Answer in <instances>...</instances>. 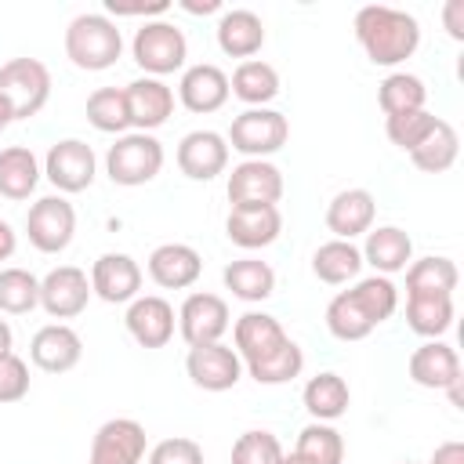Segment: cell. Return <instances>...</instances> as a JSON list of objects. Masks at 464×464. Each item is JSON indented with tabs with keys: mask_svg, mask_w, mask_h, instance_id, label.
I'll return each mask as SVG.
<instances>
[{
	"mask_svg": "<svg viewBox=\"0 0 464 464\" xmlns=\"http://www.w3.org/2000/svg\"><path fill=\"white\" fill-rule=\"evenodd\" d=\"M355 40L373 65H399L420 47V22L410 11L366 4L355 11Z\"/></svg>",
	"mask_w": 464,
	"mask_h": 464,
	"instance_id": "1",
	"label": "cell"
},
{
	"mask_svg": "<svg viewBox=\"0 0 464 464\" xmlns=\"http://www.w3.org/2000/svg\"><path fill=\"white\" fill-rule=\"evenodd\" d=\"M123 54V33L109 14L87 11L65 25V58L83 72L112 69Z\"/></svg>",
	"mask_w": 464,
	"mask_h": 464,
	"instance_id": "2",
	"label": "cell"
},
{
	"mask_svg": "<svg viewBox=\"0 0 464 464\" xmlns=\"http://www.w3.org/2000/svg\"><path fill=\"white\" fill-rule=\"evenodd\" d=\"M160 170H163V145L156 134L127 130L105 152V174L112 185L138 188V185H149Z\"/></svg>",
	"mask_w": 464,
	"mask_h": 464,
	"instance_id": "3",
	"label": "cell"
},
{
	"mask_svg": "<svg viewBox=\"0 0 464 464\" xmlns=\"http://www.w3.org/2000/svg\"><path fill=\"white\" fill-rule=\"evenodd\" d=\"M130 54L134 62L145 69V76L163 80L167 72H178L188 58V40L185 33L167 22V18H149L138 25L134 40H130Z\"/></svg>",
	"mask_w": 464,
	"mask_h": 464,
	"instance_id": "4",
	"label": "cell"
},
{
	"mask_svg": "<svg viewBox=\"0 0 464 464\" xmlns=\"http://www.w3.org/2000/svg\"><path fill=\"white\" fill-rule=\"evenodd\" d=\"M286 138H290V123L276 109H246L232 120V127L225 134V141L236 152H243L246 160H268L272 152H279L286 145Z\"/></svg>",
	"mask_w": 464,
	"mask_h": 464,
	"instance_id": "5",
	"label": "cell"
},
{
	"mask_svg": "<svg viewBox=\"0 0 464 464\" xmlns=\"http://www.w3.org/2000/svg\"><path fill=\"white\" fill-rule=\"evenodd\" d=\"M0 94L11 102L14 120H33L51 98V72L40 58H11L0 65Z\"/></svg>",
	"mask_w": 464,
	"mask_h": 464,
	"instance_id": "6",
	"label": "cell"
},
{
	"mask_svg": "<svg viewBox=\"0 0 464 464\" xmlns=\"http://www.w3.org/2000/svg\"><path fill=\"white\" fill-rule=\"evenodd\" d=\"M94 174H98L94 149L80 138H62L44 156V178L58 188V196H72V192L91 188Z\"/></svg>",
	"mask_w": 464,
	"mask_h": 464,
	"instance_id": "7",
	"label": "cell"
},
{
	"mask_svg": "<svg viewBox=\"0 0 464 464\" xmlns=\"http://www.w3.org/2000/svg\"><path fill=\"white\" fill-rule=\"evenodd\" d=\"M25 236L40 254H62L76 236V210L65 196H44L25 214Z\"/></svg>",
	"mask_w": 464,
	"mask_h": 464,
	"instance_id": "8",
	"label": "cell"
},
{
	"mask_svg": "<svg viewBox=\"0 0 464 464\" xmlns=\"http://www.w3.org/2000/svg\"><path fill=\"white\" fill-rule=\"evenodd\" d=\"M232 326V315H228V304L225 297L218 294H207V290H196L181 301L178 308V334L185 337L188 348H199V344H218Z\"/></svg>",
	"mask_w": 464,
	"mask_h": 464,
	"instance_id": "9",
	"label": "cell"
},
{
	"mask_svg": "<svg viewBox=\"0 0 464 464\" xmlns=\"http://www.w3.org/2000/svg\"><path fill=\"white\" fill-rule=\"evenodd\" d=\"M225 192H228L232 207H279L283 170L268 160H243L232 167Z\"/></svg>",
	"mask_w": 464,
	"mask_h": 464,
	"instance_id": "10",
	"label": "cell"
},
{
	"mask_svg": "<svg viewBox=\"0 0 464 464\" xmlns=\"http://www.w3.org/2000/svg\"><path fill=\"white\" fill-rule=\"evenodd\" d=\"M145 446V428L134 417H112L94 431L87 464H141Z\"/></svg>",
	"mask_w": 464,
	"mask_h": 464,
	"instance_id": "11",
	"label": "cell"
},
{
	"mask_svg": "<svg viewBox=\"0 0 464 464\" xmlns=\"http://www.w3.org/2000/svg\"><path fill=\"white\" fill-rule=\"evenodd\" d=\"M91 301V279L76 265H58L40 279V308L51 319H76Z\"/></svg>",
	"mask_w": 464,
	"mask_h": 464,
	"instance_id": "12",
	"label": "cell"
},
{
	"mask_svg": "<svg viewBox=\"0 0 464 464\" xmlns=\"http://www.w3.org/2000/svg\"><path fill=\"white\" fill-rule=\"evenodd\" d=\"M185 373L203 392H228L243 377V359L236 355V348H228L221 341L218 344H199V348H188Z\"/></svg>",
	"mask_w": 464,
	"mask_h": 464,
	"instance_id": "13",
	"label": "cell"
},
{
	"mask_svg": "<svg viewBox=\"0 0 464 464\" xmlns=\"http://www.w3.org/2000/svg\"><path fill=\"white\" fill-rule=\"evenodd\" d=\"M91 294L109 304H130L141 290V265L130 254L109 250L91 265Z\"/></svg>",
	"mask_w": 464,
	"mask_h": 464,
	"instance_id": "14",
	"label": "cell"
},
{
	"mask_svg": "<svg viewBox=\"0 0 464 464\" xmlns=\"http://www.w3.org/2000/svg\"><path fill=\"white\" fill-rule=\"evenodd\" d=\"M123 102H127V116L130 127L141 134H152L156 127H163L174 116V91L156 80V76H138L123 87Z\"/></svg>",
	"mask_w": 464,
	"mask_h": 464,
	"instance_id": "15",
	"label": "cell"
},
{
	"mask_svg": "<svg viewBox=\"0 0 464 464\" xmlns=\"http://www.w3.org/2000/svg\"><path fill=\"white\" fill-rule=\"evenodd\" d=\"M228 167V141L218 130H188L178 141V170L192 181H214Z\"/></svg>",
	"mask_w": 464,
	"mask_h": 464,
	"instance_id": "16",
	"label": "cell"
},
{
	"mask_svg": "<svg viewBox=\"0 0 464 464\" xmlns=\"http://www.w3.org/2000/svg\"><path fill=\"white\" fill-rule=\"evenodd\" d=\"M127 334L141 344V348H163L170 337H174V304L163 301L160 294H138L130 304H127Z\"/></svg>",
	"mask_w": 464,
	"mask_h": 464,
	"instance_id": "17",
	"label": "cell"
},
{
	"mask_svg": "<svg viewBox=\"0 0 464 464\" xmlns=\"http://www.w3.org/2000/svg\"><path fill=\"white\" fill-rule=\"evenodd\" d=\"M83 355V341L65 323H47L29 341V359L44 373H69Z\"/></svg>",
	"mask_w": 464,
	"mask_h": 464,
	"instance_id": "18",
	"label": "cell"
},
{
	"mask_svg": "<svg viewBox=\"0 0 464 464\" xmlns=\"http://www.w3.org/2000/svg\"><path fill=\"white\" fill-rule=\"evenodd\" d=\"M228 76L210 65V62H199V65H188L178 80V102L196 112V116H207V112H218L225 102H228Z\"/></svg>",
	"mask_w": 464,
	"mask_h": 464,
	"instance_id": "19",
	"label": "cell"
},
{
	"mask_svg": "<svg viewBox=\"0 0 464 464\" xmlns=\"http://www.w3.org/2000/svg\"><path fill=\"white\" fill-rule=\"evenodd\" d=\"M203 276V257L188 243H160L149 254V279L163 290H188Z\"/></svg>",
	"mask_w": 464,
	"mask_h": 464,
	"instance_id": "20",
	"label": "cell"
},
{
	"mask_svg": "<svg viewBox=\"0 0 464 464\" xmlns=\"http://www.w3.org/2000/svg\"><path fill=\"white\" fill-rule=\"evenodd\" d=\"M406 370H410L413 384L431 388V392H446L450 384L460 381V355L446 341H424L420 348H413Z\"/></svg>",
	"mask_w": 464,
	"mask_h": 464,
	"instance_id": "21",
	"label": "cell"
},
{
	"mask_svg": "<svg viewBox=\"0 0 464 464\" xmlns=\"http://www.w3.org/2000/svg\"><path fill=\"white\" fill-rule=\"evenodd\" d=\"M225 232L236 246L261 250V246H272L279 239L283 214H279V207H232L225 218Z\"/></svg>",
	"mask_w": 464,
	"mask_h": 464,
	"instance_id": "22",
	"label": "cell"
},
{
	"mask_svg": "<svg viewBox=\"0 0 464 464\" xmlns=\"http://www.w3.org/2000/svg\"><path fill=\"white\" fill-rule=\"evenodd\" d=\"M359 254H362V265L373 268V276L406 272V265L413 261V239L399 225H377L366 232V243Z\"/></svg>",
	"mask_w": 464,
	"mask_h": 464,
	"instance_id": "23",
	"label": "cell"
},
{
	"mask_svg": "<svg viewBox=\"0 0 464 464\" xmlns=\"http://www.w3.org/2000/svg\"><path fill=\"white\" fill-rule=\"evenodd\" d=\"M232 341H236V355L246 366V362H257V359L272 355L286 341V330L268 312H243L236 319V326H232Z\"/></svg>",
	"mask_w": 464,
	"mask_h": 464,
	"instance_id": "24",
	"label": "cell"
},
{
	"mask_svg": "<svg viewBox=\"0 0 464 464\" xmlns=\"http://www.w3.org/2000/svg\"><path fill=\"white\" fill-rule=\"evenodd\" d=\"M373 214H377V203L366 188H344L326 207V228L334 232V239L352 243L355 236H366L373 228Z\"/></svg>",
	"mask_w": 464,
	"mask_h": 464,
	"instance_id": "25",
	"label": "cell"
},
{
	"mask_svg": "<svg viewBox=\"0 0 464 464\" xmlns=\"http://www.w3.org/2000/svg\"><path fill=\"white\" fill-rule=\"evenodd\" d=\"M214 33H218V47H221L228 58L250 62V58L265 47V22H261L254 11H246V7L221 11Z\"/></svg>",
	"mask_w": 464,
	"mask_h": 464,
	"instance_id": "26",
	"label": "cell"
},
{
	"mask_svg": "<svg viewBox=\"0 0 464 464\" xmlns=\"http://www.w3.org/2000/svg\"><path fill=\"white\" fill-rule=\"evenodd\" d=\"M40 160L29 145H7L0 149V196L4 199H29L40 185Z\"/></svg>",
	"mask_w": 464,
	"mask_h": 464,
	"instance_id": "27",
	"label": "cell"
},
{
	"mask_svg": "<svg viewBox=\"0 0 464 464\" xmlns=\"http://www.w3.org/2000/svg\"><path fill=\"white\" fill-rule=\"evenodd\" d=\"M301 399H304V410L312 413V420L330 424V420H337V417H344V413H348L352 392H348V381H344L341 373L323 370V373L308 377V384H304Z\"/></svg>",
	"mask_w": 464,
	"mask_h": 464,
	"instance_id": "28",
	"label": "cell"
},
{
	"mask_svg": "<svg viewBox=\"0 0 464 464\" xmlns=\"http://www.w3.org/2000/svg\"><path fill=\"white\" fill-rule=\"evenodd\" d=\"M221 279H225V290H232V297L250 301V304L276 294V272H272V265L261 261V257L228 261L225 272H221Z\"/></svg>",
	"mask_w": 464,
	"mask_h": 464,
	"instance_id": "29",
	"label": "cell"
},
{
	"mask_svg": "<svg viewBox=\"0 0 464 464\" xmlns=\"http://www.w3.org/2000/svg\"><path fill=\"white\" fill-rule=\"evenodd\" d=\"M406 326L439 341L453 326V294H406Z\"/></svg>",
	"mask_w": 464,
	"mask_h": 464,
	"instance_id": "30",
	"label": "cell"
},
{
	"mask_svg": "<svg viewBox=\"0 0 464 464\" xmlns=\"http://www.w3.org/2000/svg\"><path fill=\"white\" fill-rule=\"evenodd\" d=\"M228 91L239 102H246L250 109H268V102L279 94V72H276V65H268L261 58L239 62L228 80Z\"/></svg>",
	"mask_w": 464,
	"mask_h": 464,
	"instance_id": "31",
	"label": "cell"
},
{
	"mask_svg": "<svg viewBox=\"0 0 464 464\" xmlns=\"http://www.w3.org/2000/svg\"><path fill=\"white\" fill-rule=\"evenodd\" d=\"M312 272L326 286H344L362 272V254L348 239H330L312 254Z\"/></svg>",
	"mask_w": 464,
	"mask_h": 464,
	"instance_id": "32",
	"label": "cell"
},
{
	"mask_svg": "<svg viewBox=\"0 0 464 464\" xmlns=\"http://www.w3.org/2000/svg\"><path fill=\"white\" fill-rule=\"evenodd\" d=\"M457 156H460V138H457L453 123H446V120H439L435 130L410 152L413 167L424 170V174H442V170H450V167L457 163Z\"/></svg>",
	"mask_w": 464,
	"mask_h": 464,
	"instance_id": "33",
	"label": "cell"
},
{
	"mask_svg": "<svg viewBox=\"0 0 464 464\" xmlns=\"http://www.w3.org/2000/svg\"><path fill=\"white\" fill-rule=\"evenodd\" d=\"M457 279V265L442 254H428L406 265V294H453Z\"/></svg>",
	"mask_w": 464,
	"mask_h": 464,
	"instance_id": "34",
	"label": "cell"
},
{
	"mask_svg": "<svg viewBox=\"0 0 464 464\" xmlns=\"http://www.w3.org/2000/svg\"><path fill=\"white\" fill-rule=\"evenodd\" d=\"M377 102H381V112H384V116L417 112V109H424V102H428V87H424V80L413 76V72H392V76L381 80Z\"/></svg>",
	"mask_w": 464,
	"mask_h": 464,
	"instance_id": "35",
	"label": "cell"
},
{
	"mask_svg": "<svg viewBox=\"0 0 464 464\" xmlns=\"http://www.w3.org/2000/svg\"><path fill=\"white\" fill-rule=\"evenodd\" d=\"M87 123L102 134H127L130 130V116H127V102H123V87H98L87 98Z\"/></svg>",
	"mask_w": 464,
	"mask_h": 464,
	"instance_id": "36",
	"label": "cell"
},
{
	"mask_svg": "<svg viewBox=\"0 0 464 464\" xmlns=\"http://www.w3.org/2000/svg\"><path fill=\"white\" fill-rule=\"evenodd\" d=\"M348 294H352V301L362 308V315H366L373 326L384 323V319H392L395 308H399V290H395V283H392L388 276H366V279H359Z\"/></svg>",
	"mask_w": 464,
	"mask_h": 464,
	"instance_id": "37",
	"label": "cell"
},
{
	"mask_svg": "<svg viewBox=\"0 0 464 464\" xmlns=\"http://www.w3.org/2000/svg\"><path fill=\"white\" fill-rule=\"evenodd\" d=\"M301 370H304V352H301V344L290 341V337H286L272 355H265V359H257V362H246V373H250L257 384H286V381L301 377Z\"/></svg>",
	"mask_w": 464,
	"mask_h": 464,
	"instance_id": "38",
	"label": "cell"
},
{
	"mask_svg": "<svg viewBox=\"0 0 464 464\" xmlns=\"http://www.w3.org/2000/svg\"><path fill=\"white\" fill-rule=\"evenodd\" d=\"M294 453L304 457L308 464H341L344 460V439H341V431L334 424L312 420V424L301 428Z\"/></svg>",
	"mask_w": 464,
	"mask_h": 464,
	"instance_id": "39",
	"label": "cell"
},
{
	"mask_svg": "<svg viewBox=\"0 0 464 464\" xmlns=\"http://www.w3.org/2000/svg\"><path fill=\"white\" fill-rule=\"evenodd\" d=\"M40 304V279L25 268H0V312L25 315Z\"/></svg>",
	"mask_w": 464,
	"mask_h": 464,
	"instance_id": "40",
	"label": "cell"
},
{
	"mask_svg": "<svg viewBox=\"0 0 464 464\" xmlns=\"http://www.w3.org/2000/svg\"><path fill=\"white\" fill-rule=\"evenodd\" d=\"M326 330H330L337 341H362V337H370L373 323L362 315V308L352 301V294L341 290V294H334V301L326 304Z\"/></svg>",
	"mask_w": 464,
	"mask_h": 464,
	"instance_id": "41",
	"label": "cell"
},
{
	"mask_svg": "<svg viewBox=\"0 0 464 464\" xmlns=\"http://www.w3.org/2000/svg\"><path fill=\"white\" fill-rule=\"evenodd\" d=\"M439 116L428 112V109H417V112H399V116H388L384 130H388V141L399 145L402 152H413L431 130H435Z\"/></svg>",
	"mask_w": 464,
	"mask_h": 464,
	"instance_id": "42",
	"label": "cell"
},
{
	"mask_svg": "<svg viewBox=\"0 0 464 464\" xmlns=\"http://www.w3.org/2000/svg\"><path fill=\"white\" fill-rule=\"evenodd\" d=\"M283 442L272 431H243L232 442V464H283Z\"/></svg>",
	"mask_w": 464,
	"mask_h": 464,
	"instance_id": "43",
	"label": "cell"
},
{
	"mask_svg": "<svg viewBox=\"0 0 464 464\" xmlns=\"http://www.w3.org/2000/svg\"><path fill=\"white\" fill-rule=\"evenodd\" d=\"M29 395V366L22 355H0V402H18Z\"/></svg>",
	"mask_w": 464,
	"mask_h": 464,
	"instance_id": "44",
	"label": "cell"
},
{
	"mask_svg": "<svg viewBox=\"0 0 464 464\" xmlns=\"http://www.w3.org/2000/svg\"><path fill=\"white\" fill-rule=\"evenodd\" d=\"M149 464H203V446L196 439L174 435V439H163L152 446Z\"/></svg>",
	"mask_w": 464,
	"mask_h": 464,
	"instance_id": "45",
	"label": "cell"
},
{
	"mask_svg": "<svg viewBox=\"0 0 464 464\" xmlns=\"http://www.w3.org/2000/svg\"><path fill=\"white\" fill-rule=\"evenodd\" d=\"M105 7H109V14H116V18H123V14H145V22H149V14L160 18V14L170 11L167 0H152V4H116V0H109Z\"/></svg>",
	"mask_w": 464,
	"mask_h": 464,
	"instance_id": "46",
	"label": "cell"
},
{
	"mask_svg": "<svg viewBox=\"0 0 464 464\" xmlns=\"http://www.w3.org/2000/svg\"><path fill=\"white\" fill-rule=\"evenodd\" d=\"M442 22H446V33L453 40H464V0H450L442 7Z\"/></svg>",
	"mask_w": 464,
	"mask_h": 464,
	"instance_id": "47",
	"label": "cell"
},
{
	"mask_svg": "<svg viewBox=\"0 0 464 464\" xmlns=\"http://www.w3.org/2000/svg\"><path fill=\"white\" fill-rule=\"evenodd\" d=\"M428 464H464V442L450 439V442L435 446V453H431V460H428Z\"/></svg>",
	"mask_w": 464,
	"mask_h": 464,
	"instance_id": "48",
	"label": "cell"
},
{
	"mask_svg": "<svg viewBox=\"0 0 464 464\" xmlns=\"http://www.w3.org/2000/svg\"><path fill=\"white\" fill-rule=\"evenodd\" d=\"M14 246H18V236H14V228L0 218V261H7V257L14 254Z\"/></svg>",
	"mask_w": 464,
	"mask_h": 464,
	"instance_id": "49",
	"label": "cell"
},
{
	"mask_svg": "<svg viewBox=\"0 0 464 464\" xmlns=\"http://www.w3.org/2000/svg\"><path fill=\"white\" fill-rule=\"evenodd\" d=\"M181 7L188 11V14H214V11H221V0H181Z\"/></svg>",
	"mask_w": 464,
	"mask_h": 464,
	"instance_id": "50",
	"label": "cell"
},
{
	"mask_svg": "<svg viewBox=\"0 0 464 464\" xmlns=\"http://www.w3.org/2000/svg\"><path fill=\"white\" fill-rule=\"evenodd\" d=\"M11 344H14L11 323H7V319H0V355H7V352H11Z\"/></svg>",
	"mask_w": 464,
	"mask_h": 464,
	"instance_id": "51",
	"label": "cell"
},
{
	"mask_svg": "<svg viewBox=\"0 0 464 464\" xmlns=\"http://www.w3.org/2000/svg\"><path fill=\"white\" fill-rule=\"evenodd\" d=\"M11 123H14V109H11V102L0 94V130H4V127H11Z\"/></svg>",
	"mask_w": 464,
	"mask_h": 464,
	"instance_id": "52",
	"label": "cell"
},
{
	"mask_svg": "<svg viewBox=\"0 0 464 464\" xmlns=\"http://www.w3.org/2000/svg\"><path fill=\"white\" fill-rule=\"evenodd\" d=\"M283 464H308L304 457H297V453H283Z\"/></svg>",
	"mask_w": 464,
	"mask_h": 464,
	"instance_id": "53",
	"label": "cell"
},
{
	"mask_svg": "<svg viewBox=\"0 0 464 464\" xmlns=\"http://www.w3.org/2000/svg\"><path fill=\"white\" fill-rule=\"evenodd\" d=\"M402 464H410V460H402Z\"/></svg>",
	"mask_w": 464,
	"mask_h": 464,
	"instance_id": "54",
	"label": "cell"
}]
</instances>
